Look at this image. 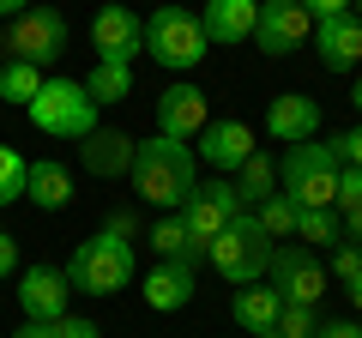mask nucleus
<instances>
[{
	"label": "nucleus",
	"instance_id": "nucleus-21",
	"mask_svg": "<svg viewBox=\"0 0 362 338\" xmlns=\"http://www.w3.org/2000/svg\"><path fill=\"white\" fill-rule=\"evenodd\" d=\"M278 314H284V296H278L272 284H242V290H235V302H230V320L242 326L247 338H254V332H272Z\"/></svg>",
	"mask_w": 362,
	"mask_h": 338
},
{
	"label": "nucleus",
	"instance_id": "nucleus-41",
	"mask_svg": "<svg viewBox=\"0 0 362 338\" xmlns=\"http://www.w3.org/2000/svg\"><path fill=\"white\" fill-rule=\"evenodd\" d=\"M344 296H350V302H356V308H362V272H356V278H350V284H344Z\"/></svg>",
	"mask_w": 362,
	"mask_h": 338
},
{
	"label": "nucleus",
	"instance_id": "nucleus-25",
	"mask_svg": "<svg viewBox=\"0 0 362 338\" xmlns=\"http://www.w3.org/2000/svg\"><path fill=\"white\" fill-rule=\"evenodd\" d=\"M296 242H326V247H344V211L338 206H314L296 218Z\"/></svg>",
	"mask_w": 362,
	"mask_h": 338
},
{
	"label": "nucleus",
	"instance_id": "nucleus-7",
	"mask_svg": "<svg viewBox=\"0 0 362 338\" xmlns=\"http://www.w3.org/2000/svg\"><path fill=\"white\" fill-rule=\"evenodd\" d=\"M61 54H66V18L54 6H30V13L6 18V30H0V61L54 66Z\"/></svg>",
	"mask_w": 362,
	"mask_h": 338
},
{
	"label": "nucleus",
	"instance_id": "nucleus-13",
	"mask_svg": "<svg viewBox=\"0 0 362 338\" xmlns=\"http://www.w3.org/2000/svg\"><path fill=\"white\" fill-rule=\"evenodd\" d=\"M206 127H211V115H206V91H199V85L181 78V85H169V91L157 97V133H163V139L194 145Z\"/></svg>",
	"mask_w": 362,
	"mask_h": 338
},
{
	"label": "nucleus",
	"instance_id": "nucleus-18",
	"mask_svg": "<svg viewBox=\"0 0 362 338\" xmlns=\"http://www.w3.org/2000/svg\"><path fill=\"white\" fill-rule=\"evenodd\" d=\"M139 290H145V302H151L157 314H175V308H187V302H194V266L157 260L151 272L139 278Z\"/></svg>",
	"mask_w": 362,
	"mask_h": 338
},
{
	"label": "nucleus",
	"instance_id": "nucleus-38",
	"mask_svg": "<svg viewBox=\"0 0 362 338\" xmlns=\"http://www.w3.org/2000/svg\"><path fill=\"white\" fill-rule=\"evenodd\" d=\"M13 338H61V332H54V326L49 320H25V326H18V332Z\"/></svg>",
	"mask_w": 362,
	"mask_h": 338
},
{
	"label": "nucleus",
	"instance_id": "nucleus-1",
	"mask_svg": "<svg viewBox=\"0 0 362 338\" xmlns=\"http://www.w3.org/2000/svg\"><path fill=\"white\" fill-rule=\"evenodd\" d=\"M133 194L145 199V206L157 211H181L187 206V194L199 187V151L181 139H163V133H151V139L133 145Z\"/></svg>",
	"mask_w": 362,
	"mask_h": 338
},
{
	"label": "nucleus",
	"instance_id": "nucleus-4",
	"mask_svg": "<svg viewBox=\"0 0 362 338\" xmlns=\"http://www.w3.org/2000/svg\"><path fill=\"white\" fill-rule=\"evenodd\" d=\"M145 54H151L163 73H194L211 54L199 13H187V6H157V13L145 18Z\"/></svg>",
	"mask_w": 362,
	"mask_h": 338
},
{
	"label": "nucleus",
	"instance_id": "nucleus-40",
	"mask_svg": "<svg viewBox=\"0 0 362 338\" xmlns=\"http://www.w3.org/2000/svg\"><path fill=\"white\" fill-rule=\"evenodd\" d=\"M37 0H0V18H18V13H30Z\"/></svg>",
	"mask_w": 362,
	"mask_h": 338
},
{
	"label": "nucleus",
	"instance_id": "nucleus-14",
	"mask_svg": "<svg viewBox=\"0 0 362 338\" xmlns=\"http://www.w3.org/2000/svg\"><path fill=\"white\" fill-rule=\"evenodd\" d=\"M266 133L278 145H308L320 139V103H314L308 91H278L266 103Z\"/></svg>",
	"mask_w": 362,
	"mask_h": 338
},
{
	"label": "nucleus",
	"instance_id": "nucleus-6",
	"mask_svg": "<svg viewBox=\"0 0 362 338\" xmlns=\"http://www.w3.org/2000/svg\"><path fill=\"white\" fill-rule=\"evenodd\" d=\"M66 278H73V290H85V296H121V290L133 284V242L97 230L90 242L73 247Z\"/></svg>",
	"mask_w": 362,
	"mask_h": 338
},
{
	"label": "nucleus",
	"instance_id": "nucleus-44",
	"mask_svg": "<svg viewBox=\"0 0 362 338\" xmlns=\"http://www.w3.org/2000/svg\"><path fill=\"white\" fill-rule=\"evenodd\" d=\"M254 338H278V326H272V332H254Z\"/></svg>",
	"mask_w": 362,
	"mask_h": 338
},
{
	"label": "nucleus",
	"instance_id": "nucleus-39",
	"mask_svg": "<svg viewBox=\"0 0 362 338\" xmlns=\"http://www.w3.org/2000/svg\"><path fill=\"white\" fill-rule=\"evenodd\" d=\"M344 242H356V247H362V206H356V211H344Z\"/></svg>",
	"mask_w": 362,
	"mask_h": 338
},
{
	"label": "nucleus",
	"instance_id": "nucleus-15",
	"mask_svg": "<svg viewBox=\"0 0 362 338\" xmlns=\"http://www.w3.org/2000/svg\"><path fill=\"white\" fill-rule=\"evenodd\" d=\"M194 151H199V163L235 175V169L254 157V127H247V121H211V127L194 139Z\"/></svg>",
	"mask_w": 362,
	"mask_h": 338
},
{
	"label": "nucleus",
	"instance_id": "nucleus-11",
	"mask_svg": "<svg viewBox=\"0 0 362 338\" xmlns=\"http://www.w3.org/2000/svg\"><path fill=\"white\" fill-rule=\"evenodd\" d=\"M90 49H97V61L133 66V54L145 49V18L133 6H97V18H90Z\"/></svg>",
	"mask_w": 362,
	"mask_h": 338
},
{
	"label": "nucleus",
	"instance_id": "nucleus-24",
	"mask_svg": "<svg viewBox=\"0 0 362 338\" xmlns=\"http://www.w3.org/2000/svg\"><path fill=\"white\" fill-rule=\"evenodd\" d=\"M85 91H90V103H97V109H109V103H127V97H133V66L97 61V66L85 73Z\"/></svg>",
	"mask_w": 362,
	"mask_h": 338
},
{
	"label": "nucleus",
	"instance_id": "nucleus-29",
	"mask_svg": "<svg viewBox=\"0 0 362 338\" xmlns=\"http://www.w3.org/2000/svg\"><path fill=\"white\" fill-rule=\"evenodd\" d=\"M278 338H320V308L284 302V314H278Z\"/></svg>",
	"mask_w": 362,
	"mask_h": 338
},
{
	"label": "nucleus",
	"instance_id": "nucleus-16",
	"mask_svg": "<svg viewBox=\"0 0 362 338\" xmlns=\"http://www.w3.org/2000/svg\"><path fill=\"white\" fill-rule=\"evenodd\" d=\"M199 25H206V42H211V49H235V42L254 37V25H259V0H206Z\"/></svg>",
	"mask_w": 362,
	"mask_h": 338
},
{
	"label": "nucleus",
	"instance_id": "nucleus-35",
	"mask_svg": "<svg viewBox=\"0 0 362 338\" xmlns=\"http://www.w3.org/2000/svg\"><path fill=\"white\" fill-rule=\"evenodd\" d=\"M103 230H109V235H121V242H133V235H139V218H133V211H109Z\"/></svg>",
	"mask_w": 362,
	"mask_h": 338
},
{
	"label": "nucleus",
	"instance_id": "nucleus-31",
	"mask_svg": "<svg viewBox=\"0 0 362 338\" xmlns=\"http://www.w3.org/2000/svg\"><path fill=\"white\" fill-rule=\"evenodd\" d=\"M338 211H356L362 206V169H338Z\"/></svg>",
	"mask_w": 362,
	"mask_h": 338
},
{
	"label": "nucleus",
	"instance_id": "nucleus-8",
	"mask_svg": "<svg viewBox=\"0 0 362 338\" xmlns=\"http://www.w3.org/2000/svg\"><path fill=\"white\" fill-rule=\"evenodd\" d=\"M266 284L278 290L284 302L320 308V296H326V266L314 260V247H308V242H284V247H272V272H266Z\"/></svg>",
	"mask_w": 362,
	"mask_h": 338
},
{
	"label": "nucleus",
	"instance_id": "nucleus-10",
	"mask_svg": "<svg viewBox=\"0 0 362 338\" xmlns=\"http://www.w3.org/2000/svg\"><path fill=\"white\" fill-rule=\"evenodd\" d=\"M242 194H235V182L230 175H218V182H199L194 194H187V206H181V223H187V235L194 242H206L211 247V235L223 230L230 218H242Z\"/></svg>",
	"mask_w": 362,
	"mask_h": 338
},
{
	"label": "nucleus",
	"instance_id": "nucleus-17",
	"mask_svg": "<svg viewBox=\"0 0 362 338\" xmlns=\"http://www.w3.org/2000/svg\"><path fill=\"white\" fill-rule=\"evenodd\" d=\"M314 49H320L326 73H350V66H362V25H356V13H350V18H320V25H314Z\"/></svg>",
	"mask_w": 362,
	"mask_h": 338
},
{
	"label": "nucleus",
	"instance_id": "nucleus-32",
	"mask_svg": "<svg viewBox=\"0 0 362 338\" xmlns=\"http://www.w3.org/2000/svg\"><path fill=\"white\" fill-rule=\"evenodd\" d=\"M356 272H362V247H356V242L332 247V278H338V284H350Z\"/></svg>",
	"mask_w": 362,
	"mask_h": 338
},
{
	"label": "nucleus",
	"instance_id": "nucleus-36",
	"mask_svg": "<svg viewBox=\"0 0 362 338\" xmlns=\"http://www.w3.org/2000/svg\"><path fill=\"white\" fill-rule=\"evenodd\" d=\"M13 272H18V242L0 230V278H13Z\"/></svg>",
	"mask_w": 362,
	"mask_h": 338
},
{
	"label": "nucleus",
	"instance_id": "nucleus-30",
	"mask_svg": "<svg viewBox=\"0 0 362 338\" xmlns=\"http://www.w3.org/2000/svg\"><path fill=\"white\" fill-rule=\"evenodd\" d=\"M326 139H332V151H338V163H344V169H362V121L350 133H326Z\"/></svg>",
	"mask_w": 362,
	"mask_h": 338
},
{
	"label": "nucleus",
	"instance_id": "nucleus-37",
	"mask_svg": "<svg viewBox=\"0 0 362 338\" xmlns=\"http://www.w3.org/2000/svg\"><path fill=\"white\" fill-rule=\"evenodd\" d=\"M320 338H362V326H350V320H326Z\"/></svg>",
	"mask_w": 362,
	"mask_h": 338
},
{
	"label": "nucleus",
	"instance_id": "nucleus-26",
	"mask_svg": "<svg viewBox=\"0 0 362 338\" xmlns=\"http://www.w3.org/2000/svg\"><path fill=\"white\" fill-rule=\"evenodd\" d=\"M42 91V66H25V61H0V103H18L30 109V97Z\"/></svg>",
	"mask_w": 362,
	"mask_h": 338
},
{
	"label": "nucleus",
	"instance_id": "nucleus-27",
	"mask_svg": "<svg viewBox=\"0 0 362 338\" xmlns=\"http://www.w3.org/2000/svg\"><path fill=\"white\" fill-rule=\"evenodd\" d=\"M254 218H259V230L272 235V242H290L296 235V218H302V206L290 194H272L266 206H254Z\"/></svg>",
	"mask_w": 362,
	"mask_h": 338
},
{
	"label": "nucleus",
	"instance_id": "nucleus-12",
	"mask_svg": "<svg viewBox=\"0 0 362 338\" xmlns=\"http://www.w3.org/2000/svg\"><path fill=\"white\" fill-rule=\"evenodd\" d=\"M18 308H25V320H61V314H73V278H66V266H30V272H18Z\"/></svg>",
	"mask_w": 362,
	"mask_h": 338
},
{
	"label": "nucleus",
	"instance_id": "nucleus-22",
	"mask_svg": "<svg viewBox=\"0 0 362 338\" xmlns=\"http://www.w3.org/2000/svg\"><path fill=\"white\" fill-rule=\"evenodd\" d=\"M151 247H157V260H181V266H199V260H206V242L187 235L181 211H163V218L151 223Z\"/></svg>",
	"mask_w": 362,
	"mask_h": 338
},
{
	"label": "nucleus",
	"instance_id": "nucleus-34",
	"mask_svg": "<svg viewBox=\"0 0 362 338\" xmlns=\"http://www.w3.org/2000/svg\"><path fill=\"white\" fill-rule=\"evenodd\" d=\"M54 332H61V338H103V332H97V320H78V314H61Z\"/></svg>",
	"mask_w": 362,
	"mask_h": 338
},
{
	"label": "nucleus",
	"instance_id": "nucleus-20",
	"mask_svg": "<svg viewBox=\"0 0 362 338\" xmlns=\"http://www.w3.org/2000/svg\"><path fill=\"white\" fill-rule=\"evenodd\" d=\"M25 199H30L37 211H66V206H73V169L54 163V157L30 163V175H25Z\"/></svg>",
	"mask_w": 362,
	"mask_h": 338
},
{
	"label": "nucleus",
	"instance_id": "nucleus-2",
	"mask_svg": "<svg viewBox=\"0 0 362 338\" xmlns=\"http://www.w3.org/2000/svg\"><path fill=\"white\" fill-rule=\"evenodd\" d=\"M30 127L49 133V139H66V145H85L90 133L103 127L97 121V103H90L85 78H42V91L30 97Z\"/></svg>",
	"mask_w": 362,
	"mask_h": 338
},
{
	"label": "nucleus",
	"instance_id": "nucleus-5",
	"mask_svg": "<svg viewBox=\"0 0 362 338\" xmlns=\"http://www.w3.org/2000/svg\"><path fill=\"white\" fill-rule=\"evenodd\" d=\"M338 169H344V163H338L332 139H308V145H290V151H284V163H278V187H284L302 211H314V206H332V199H338Z\"/></svg>",
	"mask_w": 362,
	"mask_h": 338
},
{
	"label": "nucleus",
	"instance_id": "nucleus-9",
	"mask_svg": "<svg viewBox=\"0 0 362 338\" xmlns=\"http://www.w3.org/2000/svg\"><path fill=\"white\" fill-rule=\"evenodd\" d=\"M308 37H314V18H308L302 0H259V25H254L259 54L284 61V54H296Z\"/></svg>",
	"mask_w": 362,
	"mask_h": 338
},
{
	"label": "nucleus",
	"instance_id": "nucleus-3",
	"mask_svg": "<svg viewBox=\"0 0 362 338\" xmlns=\"http://www.w3.org/2000/svg\"><path fill=\"white\" fill-rule=\"evenodd\" d=\"M206 260H211V272L230 278L235 290H242V284H266V272H272V235L259 230L254 211H242V218H230L218 235H211Z\"/></svg>",
	"mask_w": 362,
	"mask_h": 338
},
{
	"label": "nucleus",
	"instance_id": "nucleus-33",
	"mask_svg": "<svg viewBox=\"0 0 362 338\" xmlns=\"http://www.w3.org/2000/svg\"><path fill=\"white\" fill-rule=\"evenodd\" d=\"M302 6H308V18L320 25V18H350V6H356V0H302Z\"/></svg>",
	"mask_w": 362,
	"mask_h": 338
},
{
	"label": "nucleus",
	"instance_id": "nucleus-42",
	"mask_svg": "<svg viewBox=\"0 0 362 338\" xmlns=\"http://www.w3.org/2000/svg\"><path fill=\"white\" fill-rule=\"evenodd\" d=\"M350 103H356V109H362V78H356V91H350Z\"/></svg>",
	"mask_w": 362,
	"mask_h": 338
},
{
	"label": "nucleus",
	"instance_id": "nucleus-19",
	"mask_svg": "<svg viewBox=\"0 0 362 338\" xmlns=\"http://www.w3.org/2000/svg\"><path fill=\"white\" fill-rule=\"evenodd\" d=\"M133 145H139V139H127V133H115V127H97L85 145H78V157H85L90 175L115 182V175H127V169H133Z\"/></svg>",
	"mask_w": 362,
	"mask_h": 338
},
{
	"label": "nucleus",
	"instance_id": "nucleus-43",
	"mask_svg": "<svg viewBox=\"0 0 362 338\" xmlns=\"http://www.w3.org/2000/svg\"><path fill=\"white\" fill-rule=\"evenodd\" d=\"M350 13H356V25H362V0H356V6H350Z\"/></svg>",
	"mask_w": 362,
	"mask_h": 338
},
{
	"label": "nucleus",
	"instance_id": "nucleus-23",
	"mask_svg": "<svg viewBox=\"0 0 362 338\" xmlns=\"http://www.w3.org/2000/svg\"><path fill=\"white\" fill-rule=\"evenodd\" d=\"M235 194H242V206H247V211L266 206V199L278 194V163H272L266 151H254L242 169H235Z\"/></svg>",
	"mask_w": 362,
	"mask_h": 338
},
{
	"label": "nucleus",
	"instance_id": "nucleus-28",
	"mask_svg": "<svg viewBox=\"0 0 362 338\" xmlns=\"http://www.w3.org/2000/svg\"><path fill=\"white\" fill-rule=\"evenodd\" d=\"M25 175H30V163L13 151V145H0V206L25 199Z\"/></svg>",
	"mask_w": 362,
	"mask_h": 338
}]
</instances>
